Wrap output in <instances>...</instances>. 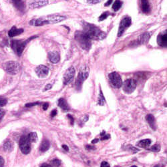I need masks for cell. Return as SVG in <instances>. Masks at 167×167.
<instances>
[{
    "instance_id": "cell-2",
    "label": "cell",
    "mask_w": 167,
    "mask_h": 167,
    "mask_svg": "<svg viewBox=\"0 0 167 167\" xmlns=\"http://www.w3.org/2000/svg\"><path fill=\"white\" fill-rule=\"evenodd\" d=\"M66 19V17L59 14H53L43 16L36 19H34L29 22V24L34 26H42L47 24H57L60 22L64 21Z\"/></svg>"
},
{
    "instance_id": "cell-25",
    "label": "cell",
    "mask_w": 167,
    "mask_h": 167,
    "mask_svg": "<svg viewBox=\"0 0 167 167\" xmlns=\"http://www.w3.org/2000/svg\"><path fill=\"white\" fill-rule=\"evenodd\" d=\"M28 138L30 142H35L38 140V135L35 132H31L28 135Z\"/></svg>"
},
{
    "instance_id": "cell-4",
    "label": "cell",
    "mask_w": 167,
    "mask_h": 167,
    "mask_svg": "<svg viewBox=\"0 0 167 167\" xmlns=\"http://www.w3.org/2000/svg\"><path fill=\"white\" fill-rule=\"evenodd\" d=\"M35 38H36V36H34L32 37L27 40H13L11 42V46L13 50H14L16 54H18V55L20 56L23 53V51L24 50V49L26 46V45L28 43V42L32 40V39H34Z\"/></svg>"
},
{
    "instance_id": "cell-7",
    "label": "cell",
    "mask_w": 167,
    "mask_h": 167,
    "mask_svg": "<svg viewBox=\"0 0 167 167\" xmlns=\"http://www.w3.org/2000/svg\"><path fill=\"white\" fill-rule=\"evenodd\" d=\"M19 149L24 155H28L31 151V142L29 141L28 136H23L19 139Z\"/></svg>"
},
{
    "instance_id": "cell-43",
    "label": "cell",
    "mask_w": 167,
    "mask_h": 167,
    "mask_svg": "<svg viewBox=\"0 0 167 167\" xmlns=\"http://www.w3.org/2000/svg\"><path fill=\"white\" fill-rule=\"evenodd\" d=\"M52 88V85L51 84H48L46 86H45V89H44V91H46L48 90H50Z\"/></svg>"
},
{
    "instance_id": "cell-26",
    "label": "cell",
    "mask_w": 167,
    "mask_h": 167,
    "mask_svg": "<svg viewBox=\"0 0 167 167\" xmlns=\"http://www.w3.org/2000/svg\"><path fill=\"white\" fill-rule=\"evenodd\" d=\"M122 2H121L120 0H116L112 5V9L114 11L116 12L119 10L121 7H122Z\"/></svg>"
},
{
    "instance_id": "cell-28",
    "label": "cell",
    "mask_w": 167,
    "mask_h": 167,
    "mask_svg": "<svg viewBox=\"0 0 167 167\" xmlns=\"http://www.w3.org/2000/svg\"><path fill=\"white\" fill-rule=\"evenodd\" d=\"M150 150L153 152H159L160 150V146L159 145H155L150 149Z\"/></svg>"
},
{
    "instance_id": "cell-10",
    "label": "cell",
    "mask_w": 167,
    "mask_h": 167,
    "mask_svg": "<svg viewBox=\"0 0 167 167\" xmlns=\"http://www.w3.org/2000/svg\"><path fill=\"white\" fill-rule=\"evenodd\" d=\"M131 23H132V21H131V18L130 17H126L122 19L119 25L118 36L120 37L123 34L124 31L131 25Z\"/></svg>"
},
{
    "instance_id": "cell-16",
    "label": "cell",
    "mask_w": 167,
    "mask_h": 167,
    "mask_svg": "<svg viewBox=\"0 0 167 167\" xmlns=\"http://www.w3.org/2000/svg\"><path fill=\"white\" fill-rule=\"evenodd\" d=\"M24 32V29H22V28H19V29H18L17 28L15 27V26H13L12 28L10 29V30L8 32V35L9 37H15L16 36V35H20L21 34H22V33Z\"/></svg>"
},
{
    "instance_id": "cell-45",
    "label": "cell",
    "mask_w": 167,
    "mask_h": 167,
    "mask_svg": "<svg viewBox=\"0 0 167 167\" xmlns=\"http://www.w3.org/2000/svg\"><path fill=\"white\" fill-rule=\"evenodd\" d=\"M40 167H52L50 165H48V164H43L40 166Z\"/></svg>"
},
{
    "instance_id": "cell-8",
    "label": "cell",
    "mask_w": 167,
    "mask_h": 167,
    "mask_svg": "<svg viewBox=\"0 0 167 167\" xmlns=\"http://www.w3.org/2000/svg\"><path fill=\"white\" fill-rule=\"evenodd\" d=\"M109 80L111 85L114 88H120L122 86V80L120 75L117 72H112L109 75Z\"/></svg>"
},
{
    "instance_id": "cell-15",
    "label": "cell",
    "mask_w": 167,
    "mask_h": 167,
    "mask_svg": "<svg viewBox=\"0 0 167 167\" xmlns=\"http://www.w3.org/2000/svg\"><path fill=\"white\" fill-rule=\"evenodd\" d=\"M48 58L52 64H57L60 61V54L56 52H52L48 54Z\"/></svg>"
},
{
    "instance_id": "cell-14",
    "label": "cell",
    "mask_w": 167,
    "mask_h": 167,
    "mask_svg": "<svg viewBox=\"0 0 167 167\" xmlns=\"http://www.w3.org/2000/svg\"><path fill=\"white\" fill-rule=\"evenodd\" d=\"M157 42L159 45L162 47H166L167 45V33L165 32L164 34H161L159 35Z\"/></svg>"
},
{
    "instance_id": "cell-32",
    "label": "cell",
    "mask_w": 167,
    "mask_h": 167,
    "mask_svg": "<svg viewBox=\"0 0 167 167\" xmlns=\"http://www.w3.org/2000/svg\"><path fill=\"white\" fill-rule=\"evenodd\" d=\"M102 2V0H87V2L90 4H97Z\"/></svg>"
},
{
    "instance_id": "cell-37",
    "label": "cell",
    "mask_w": 167,
    "mask_h": 167,
    "mask_svg": "<svg viewBox=\"0 0 167 167\" xmlns=\"http://www.w3.org/2000/svg\"><path fill=\"white\" fill-rule=\"evenodd\" d=\"M4 159L0 156V167H4Z\"/></svg>"
},
{
    "instance_id": "cell-5",
    "label": "cell",
    "mask_w": 167,
    "mask_h": 167,
    "mask_svg": "<svg viewBox=\"0 0 167 167\" xmlns=\"http://www.w3.org/2000/svg\"><path fill=\"white\" fill-rule=\"evenodd\" d=\"M89 73H90V69L88 65H84V66L80 68L79 71V73H78V78L76 80V87L77 88H81L82 84L83 82L86 80L87 78L89 76Z\"/></svg>"
},
{
    "instance_id": "cell-34",
    "label": "cell",
    "mask_w": 167,
    "mask_h": 167,
    "mask_svg": "<svg viewBox=\"0 0 167 167\" xmlns=\"http://www.w3.org/2000/svg\"><path fill=\"white\" fill-rule=\"evenodd\" d=\"M5 115V111L2 109H0V121L3 119V117Z\"/></svg>"
},
{
    "instance_id": "cell-21",
    "label": "cell",
    "mask_w": 167,
    "mask_h": 167,
    "mask_svg": "<svg viewBox=\"0 0 167 167\" xmlns=\"http://www.w3.org/2000/svg\"><path fill=\"white\" fill-rule=\"evenodd\" d=\"M50 142H49L48 140L44 139L41 143L40 146V150L41 152H44L47 151V150L50 149Z\"/></svg>"
},
{
    "instance_id": "cell-12",
    "label": "cell",
    "mask_w": 167,
    "mask_h": 167,
    "mask_svg": "<svg viewBox=\"0 0 167 167\" xmlns=\"http://www.w3.org/2000/svg\"><path fill=\"white\" fill-rule=\"evenodd\" d=\"M35 73L39 78H44L48 76L49 74V69L47 66L44 65H40L35 68Z\"/></svg>"
},
{
    "instance_id": "cell-23",
    "label": "cell",
    "mask_w": 167,
    "mask_h": 167,
    "mask_svg": "<svg viewBox=\"0 0 167 167\" xmlns=\"http://www.w3.org/2000/svg\"><path fill=\"white\" fill-rule=\"evenodd\" d=\"M58 106L64 110H68L70 109L69 105L68 104L66 100L64 99V98H60V99H59Z\"/></svg>"
},
{
    "instance_id": "cell-1",
    "label": "cell",
    "mask_w": 167,
    "mask_h": 167,
    "mask_svg": "<svg viewBox=\"0 0 167 167\" xmlns=\"http://www.w3.org/2000/svg\"><path fill=\"white\" fill-rule=\"evenodd\" d=\"M85 34L90 40H102L106 37V34L102 32L97 26L93 24L84 23V31Z\"/></svg>"
},
{
    "instance_id": "cell-44",
    "label": "cell",
    "mask_w": 167,
    "mask_h": 167,
    "mask_svg": "<svg viewBox=\"0 0 167 167\" xmlns=\"http://www.w3.org/2000/svg\"><path fill=\"white\" fill-rule=\"evenodd\" d=\"M62 148H63L65 150V151H68V150H69V148H68V146L65 145H62Z\"/></svg>"
},
{
    "instance_id": "cell-29",
    "label": "cell",
    "mask_w": 167,
    "mask_h": 167,
    "mask_svg": "<svg viewBox=\"0 0 167 167\" xmlns=\"http://www.w3.org/2000/svg\"><path fill=\"white\" fill-rule=\"evenodd\" d=\"M52 164L54 166L59 167L61 165V161L58 159H54L53 160H52Z\"/></svg>"
},
{
    "instance_id": "cell-39",
    "label": "cell",
    "mask_w": 167,
    "mask_h": 167,
    "mask_svg": "<svg viewBox=\"0 0 167 167\" xmlns=\"http://www.w3.org/2000/svg\"><path fill=\"white\" fill-rule=\"evenodd\" d=\"M68 117L70 119V123L72 125H73L74 124V118L71 115H68Z\"/></svg>"
},
{
    "instance_id": "cell-41",
    "label": "cell",
    "mask_w": 167,
    "mask_h": 167,
    "mask_svg": "<svg viewBox=\"0 0 167 167\" xmlns=\"http://www.w3.org/2000/svg\"><path fill=\"white\" fill-rule=\"evenodd\" d=\"M48 106H49V104L47 103V102H45L43 104V109L44 110H46L48 109Z\"/></svg>"
},
{
    "instance_id": "cell-17",
    "label": "cell",
    "mask_w": 167,
    "mask_h": 167,
    "mask_svg": "<svg viewBox=\"0 0 167 167\" xmlns=\"http://www.w3.org/2000/svg\"><path fill=\"white\" fill-rule=\"evenodd\" d=\"M150 38V35L149 32H145L141 34L139 37L138 42L140 44H146L149 42Z\"/></svg>"
},
{
    "instance_id": "cell-13",
    "label": "cell",
    "mask_w": 167,
    "mask_h": 167,
    "mask_svg": "<svg viewBox=\"0 0 167 167\" xmlns=\"http://www.w3.org/2000/svg\"><path fill=\"white\" fill-rule=\"evenodd\" d=\"M48 4V0H32L29 4L31 9H36L44 7Z\"/></svg>"
},
{
    "instance_id": "cell-6",
    "label": "cell",
    "mask_w": 167,
    "mask_h": 167,
    "mask_svg": "<svg viewBox=\"0 0 167 167\" xmlns=\"http://www.w3.org/2000/svg\"><path fill=\"white\" fill-rule=\"evenodd\" d=\"M4 69L9 74L15 75L20 70V65L17 62L9 61L4 64Z\"/></svg>"
},
{
    "instance_id": "cell-20",
    "label": "cell",
    "mask_w": 167,
    "mask_h": 167,
    "mask_svg": "<svg viewBox=\"0 0 167 167\" xmlns=\"http://www.w3.org/2000/svg\"><path fill=\"white\" fill-rule=\"evenodd\" d=\"M141 9L142 12L148 14L150 11V4L148 0H141Z\"/></svg>"
},
{
    "instance_id": "cell-47",
    "label": "cell",
    "mask_w": 167,
    "mask_h": 167,
    "mask_svg": "<svg viewBox=\"0 0 167 167\" xmlns=\"http://www.w3.org/2000/svg\"><path fill=\"white\" fill-rule=\"evenodd\" d=\"M155 167H159V165H156Z\"/></svg>"
},
{
    "instance_id": "cell-42",
    "label": "cell",
    "mask_w": 167,
    "mask_h": 167,
    "mask_svg": "<svg viewBox=\"0 0 167 167\" xmlns=\"http://www.w3.org/2000/svg\"><path fill=\"white\" fill-rule=\"evenodd\" d=\"M86 149H88V150H95V149H96V148H95V147H94V146H91L90 145H87V146H86Z\"/></svg>"
},
{
    "instance_id": "cell-27",
    "label": "cell",
    "mask_w": 167,
    "mask_h": 167,
    "mask_svg": "<svg viewBox=\"0 0 167 167\" xmlns=\"http://www.w3.org/2000/svg\"><path fill=\"white\" fill-rule=\"evenodd\" d=\"M98 103L100 106H104V104H105V103H106L105 98H104V95L102 94V90H100V92L99 97H98Z\"/></svg>"
},
{
    "instance_id": "cell-24",
    "label": "cell",
    "mask_w": 167,
    "mask_h": 167,
    "mask_svg": "<svg viewBox=\"0 0 167 167\" xmlns=\"http://www.w3.org/2000/svg\"><path fill=\"white\" fill-rule=\"evenodd\" d=\"M150 144H151V140L145 139V140H140V141L139 142L138 144H137V145L140 147H141V148L147 149L150 145Z\"/></svg>"
},
{
    "instance_id": "cell-18",
    "label": "cell",
    "mask_w": 167,
    "mask_h": 167,
    "mask_svg": "<svg viewBox=\"0 0 167 167\" xmlns=\"http://www.w3.org/2000/svg\"><path fill=\"white\" fill-rule=\"evenodd\" d=\"M146 120L147 122H148L150 126L154 130H155L156 129V120L154 116L152 115V114H149L146 116Z\"/></svg>"
},
{
    "instance_id": "cell-19",
    "label": "cell",
    "mask_w": 167,
    "mask_h": 167,
    "mask_svg": "<svg viewBox=\"0 0 167 167\" xmlns=\"http://www.w3.org/2000/svg\"><path fill=\"white\" fill-rule=\"evenodd\" d=\"M13 4L17 8L19 11L23 12L25 9V5L23 0H12Z\"/></svg>"
},
{
    "instance_id": "cell-22",
    "label": "cell",
    "mask_w": 167,
    "mask_h": 167,
    "mask_svg": "<svg viewBox=\"0 0 167 167\" xmlns=\"http://www.w3.org/2000/svg\"><path fill=\"white\" fill-rule=\"evenodd\" d=\"M3 148H4V150L6 152H12L13 149H14V143L11 140H7L4 144Z\"/></svg>"
},
{
    "instance_id": "cell-38",
    "label": "cell",
    "mask_w": 167,
    "mask_h": 167,
    "mask_svg": "<svg viewBox=\"0 0 167 167\" xmlns=\"http://www.w3.org/2000/svg\"><path fill=\"white\" fill-rule=\"evenodd\" d=\"M56 114H57V110H52V112H51V117H54L55 116H56Z\"/></svg>"
},
{
    "instance_id": "cell-48",
    "label": "cell",
    "mask_w": 167,
    "mask_h": 167,
    "mask_svg": "<svg viewBox=\"0 0 167 167\" xmlns=\"http://www.w3.org/2000/svg\"><path fill=\"white\" fill-rule=\"evenodd\" d=\"M131 167H137L136 166H131Z\"/></svg>"
},
{
    "instance_id": "cell-33",
    "label": "cell",
    "mask_w": 167,
    "mask_h": 167,
    "mask_svg": "<svg viewBox=\"0 0 167 167\" xmlns=\"http://www.w3.org/2000/svg\"><path fill=\"white\" fill-rule=\"evenodd\" d=\"M38 104H40V102H33V103H28V104H25V106L26 107H32V106H36V105H38Z\"/></svg>"
},
{
    "instance_id": "cell-3",
    "label": "cell",
    "mask_w": 167,
    "mask_h": 167,
    "mask_svg": "<svg viewBox=\"0 0 167 167\" xmlns=\"http://www.w3.org/2000/svg\"><path fill=\"white\" fill-rule=\"evenodd\" d=\"M75 40L80 46L84 50L88 51L91 48V40L87 36V35L84 32L76 31L74 35Z\"/></svg>"
},
{
    "instance_id": "cell-31",
    "label": "cell",
    "mask_w": 167,
    "mask_h": 167,
    "mask_svg": "<svg viewBox=\"0 0 167 167\" xmlns=\"http://www.w3.org/2000/svg\"><path fill=\"white\" fill-rule=\"evenodd\" d=\"M7 102H8L7 100L4 99V98H1V99H0V108L5 106Z\"/></svg>"
},
{
    "instance_id": "cell-9",
    "label": "cell",
    "mask_w": 167,
    "mask_h": 167,
    "mask_svg": "<svg viewBox=\"0 0 167 167\" xmlns=\"http://www.w3.org/2000/svg\"><path fill=\"white\" fill-rule=\"evenodd\" d=\"M122 88L124 92L126 94L132 93L136 88V82L133 79H127L122 83Z\"/></svg>"
},
{
    "instance_id": "cell-36",
    "label": "cell",
    "mask_w": 167,
    "mask_h": 167,
    "mask_svg": "<svg viewBox=\"0 0 167 167\" xmlns=\"http://www.w3.org/2000/svg\"><path fill=\"white\" fill-rule=\"evenodd\" d=\"M110 135H104L103 136H102V138H101V140H107L110 139Z\"/></svg>"
},
{
    "instance_id": "cell-35",
    "label": "cell",
    "mask_w": 167,
    "mask_h": 167,
    "mask_svg": "<svg viewBox=\"0 0 167 167\" xmlns=\"http://www.w3.org/2000/svg\"><path fill=\"white\" fill-rule=\"evenodd\" d=\"M100 167H110V165L109 163L106 161H103L102 163H101V166Z\"/></svg>"
},
{
    "instance_id": "cell-30",
    "label": "cell",
    "mask_w": 167,
    "mask_h": 167,
    "mask_svg": "<svg viewBox=\"0 0 167 167\" xmlns=\"http://www.w3.org/2000/svg\"><path fill=\"white\" fill-rule=\"evenodd\" d=\"M109 14L108 12H104V14H102L99 17V21H100V22L104 21V19H106L108 18V16H109Z\"/></svg>"
},
{
    "instance_id": "cell-40",
    "label": "cell",
    "mask_w": 167,
    "mask_h": 167,
    "mask_svg": "<svg viewBox=\"0 0 167 167\" xmlns=\"http://www.w3.org/2000/svg\"><path fill=\"white\" fill-rule=\"evenodd\" d=\"M113 2V0H108V1L105 3V6L106 7H108V6H109L111 4H112Z\"/></svg>"
},
{
    "instance_id": "cell-11",
    "label": "cell",
    "mask_w": 167,
    "mask_h": 167,
    "mask_svg": "<svg viewBox=\"0 0 167 167\" xmlns=\"http://www.w3.org/2000/svg\"><path fill=\"white\" fill-rule=\"evenodd\" d=\"M75 73H76V71H75V69L73 66H71L70 68H68L64 75L63 82L64 85H68L72 81L75 76Z\"/></svg>"
},
{
    "instance_id": "cell-46",
    "label": "cell",
    "mask_w": 167,
    "mask_h": 167,
    "mask_svg": "<svg viewBox=\"0 0 167 167\" xmlns=\"http://www.w3.org/2000/svg\"><path fill=\"white\" fill-rule=\"evenodd\" d=\"M98 140H99L98 139H94V140H92V144H95V143H96V142H98Z\"/></svg>"
}]
</instances>
